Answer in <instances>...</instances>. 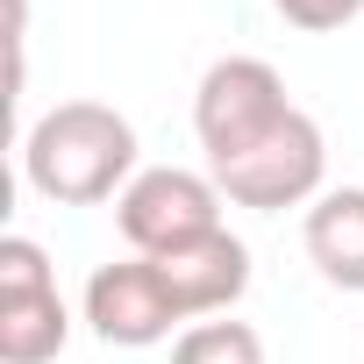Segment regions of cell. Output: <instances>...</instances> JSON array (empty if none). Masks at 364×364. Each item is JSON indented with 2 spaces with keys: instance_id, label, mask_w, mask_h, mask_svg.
Wrapping results in <instances>:
<instances>
[{
  "instance_id": "cell-2",
  "label": "cell",
  "mask_w": 364,
  "mask_h": 364,
  "mask_svg": "<svg viewBox=\"0 0 364 364\" xmlns=\"http://www.w3.org/2000/svg\"><path fill=\"white\" fill-rule=\"evenodd\" d=\"M114 229L136 257H171V250L222 229V186L208 171H186V164H150L122 186Z\"/></svg>"
},
{
  "instance_id": "cell-3",
  "label": "cell",
  "mask_w": 364,
  "mask_h": 364,
  "mask_svg": "<svg viewBox=\"0 0 364 364\" xmlns=\"http://www.w3.org/2000/svg\"><path fill=\"white\" fill-rule=\"evenodd\" d=\"M286 114H293L286 79H279L264 58H215V65L200 72V93H193V136H200L208 164L243 157V150L264 143Z\"/></svg>"
},
{
  "instance_id": "cell-9",
  "label": "cell",
  "mask_w": 364,
  "mask_h": 364,
  "mask_svg": "<svg viewBox=\"0 0 364 364\" xmlns=\"http://www.w3.org/2000/svg\"><path fill=\"white\" fill-rule=\"evenodd\" d=\"M171 364H264V343L250 321H193L178 328Z\"/></svg>"
},
{
  "instance_id": "cell-6",
  "label": "cell",
  "mask_w": 364,
  "mask_h": 364,
  "mask_svg": "<svg viewBox=\"0 0 364 364\" xmlns=\"http://www.w3.org/2000/svg\"><path fill=\"white\" fill-rule=\"evenodd\" d=\"M178 321H186V307L171 300L157 257H114V264H100L86 279V328L107 350H150Z\"/></svg>"
},
{
  "instance_id": "cell-10",
  "label": "cell",
  "mask_w": 364,
  "mask_h": 364,
  "mask_svg": "<svg viewBox=\"0 0 364 364\" xmlns=\"http://www.w3.org/2000/svg\"><path fill=\"white\" fill-rule=\"evenodd\" d=\"M286 15V29H307V36H328V29H350L364 15V0H272Z\"/></svg>"
},
{
  "instance_id": "cell-8",
  "label": "cell",
  "mask_w": 364,
  "mask_h": 364,
  "mask_svg": "<svg viewBox=\"0 0 364 364\" xmlns=\"http://www.w3.org/2000/svg\"><path fill=\"white\" fill-rule=\"evenodd\" d=\"M307 257L328 286L364 293V186H328L307 208Z\"/></svg>"
},
{
  "instance_id": "cell-1",
  "label": "cell",
  "mask_w": 364,
  "mask_h": 364,
  "mask_svg": "<svg viewBox=\"0 0 364 364\" xmlns=\"http://www.w3.org/2000/svg\"><path fill=\"white\" fill-rule=\"evenodd\" d=\"M22 178L50 208H100L122 200L136 178V129L107 100H58L22 136Z\"/></svg>"
},
{
  "instance_id": "cell-7",
  "label": "cell",
  "mask_w": 364,
  "mask_h": 364,
  "mask_svg": "<svg viewBox=\"0 0 364 364\" xmlns=\"http://www.w3.org/2000/svg\"><path fill=\"white\" fill-rule=\"evenodd\" d=\"M157 272H164L171 300L186 307V321H215V314H229L250 293V250L229 229H215V236H200L186 250H171V257H157Z\"/></svg>"
},
{
  "instance_id": "cell-4",
  "label": "cell",
  "mask_w": 364,
  "mask_h": 364,
  "mask_svg": "<svg viewBox=\"0 0 364 364\" xmlns=\"http://www.w3.org/2000/svg\"><path fill=\"white\" fill-rule=\"evenodd\" d=\"M321 171H328V143H321L314 114H300V107H293L264 143H250L243 157L208 164V178L222 186V200L257 208V215H279V208L321 200Z\"/></svg>"
},
{
  "instance_id": "cell-5",
  "label": "cell",
  "mask_w": 364,
  "mask_h": 364,
  "mask_svg": "<svg viewBox=\"0 0 364 364\" xmlns=\"http://www.w3.org/2000/svg\"><path fill=\"white\" fill-rule=\"evenodd\" d=\"M72 336V314L58 300L50 257L29 236L0 243V364H50Z\"/></svg>"
}]
</instances>
